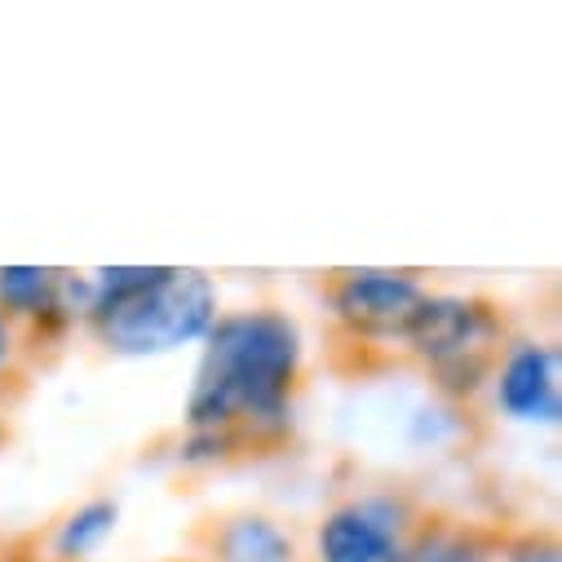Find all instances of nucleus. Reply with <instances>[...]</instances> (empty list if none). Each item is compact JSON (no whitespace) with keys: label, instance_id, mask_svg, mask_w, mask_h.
<instances>
[{"label":"nucleus","instance_id":"obj_1","mask_svg":"<svg viewBox=\"0 0 562 562\" xmlns=\"http://www.w3.org/2000/svg\"><path fill=\"white\" fill-rule=\"evenodd\" d=\"M195 350L182 430L226 435L244 452L293 435L306 376V328L297 315L279 306L222 311Z\"/></svg>","mask_w":562,"mask_h":562},{"label":"nucleus","instance_id":"obj_2","mask_svg":"<svg viewBox=\"0 0 562 562\" xmlns=\"http://www.w3.org/2000/svg\"><path fill=\"white\" fill-rule=\"evenodd\" d=\"M222 315L217 279L200 266H151L147 284L89 306L85 333L115 359H169L195 350Z\"/></svg>","mask_w":562,"mask_h":562},{"label":"nucleus","instance_id":"obj_3","mask_svg":"<svg viewBox=\"0 0 562 562\" xmlns=\"http://www.w3.org/2000/svg\"><path fill=\"white\" fill-rule=\"evenodd\" d=\"M505 341H509L505 315L487 297L426 289L398 350L426 368L443 403H470L483 394L487 372L505 350Z\"/></svg>","mask_w":562,"mask_h":562},{"label":"nucleus","instance_id":"obj_4","mask_svg":"<svg viewBox=\"0 0 562 562\" xmlns=\"http://www.w3.org/2000/svg\"><path fill=\"white\" fill-rule=\"evenodd\" d=\"M426 297V279L403 266H346L324 279V311L333 328L372 350H398Z\"/></svg>","mask_w":562,"mask_h":562},{"label":"nucleus","instance_id":"obj_5","mask_svg":"<svg viewBox=\"0 0 562 562\" xmlns=\"http://www.w3.org/2000/svg\"><path fill=\"white\" fill-rule=\"evenodd\" d=\"M426 522L398 487L350 492L328 505L311 531V562H394Z\"/></svg>","mask_w":562,"mask_h":562},{"label":"nucleus","instance_id":"obj_6","mask_svg":"<svg viewBox=\"0 0 562 562\" xmlns=\"http://www.w3.org/2000/svg\"><path fill=\"white\" fill-rule=\"evenodd\" d=\"M492 412L522 430H558L562 420V350L544 337H514L487 372Z\"/></svg>","mask_w":562,"mask_h":562},{"label":"nucleus","instance_id":"obj_7","mask_svg":"<svg viewBox=\"0 0 562 562\" xmlns=\"http://www.w3.org/2000/svg\"><path fill=\"white\" fill-rule=\"evenodd\" d=\"M85 270L63 266H0V315L23 341H58L85 328Z\"/></svg>","mask_w":562,"mask_h":562},{"label":"nucleus","instance_id":"obj_8","mask_svg":"<svg viewBox=\"0 0 562 562\" xmlns=\"http://www.w3.org/2000/svg\"><path fill=\"white\" fill-rule=\"evenodd\" d=\"M209 562H306L289 522L261 509H239L209 531Z\"/></svg>","mask_w":562,"mask_h":562},{"label":"nucleus","instance_id":"obj_9","mask_svg":"<svg viewBox=\"0 0 562 562\" xmlns=\"http://www.w3.org/2000/svg\"><path fill=\"white\" fill-rule=\"evenodd\" d=\"M115 531H120V501L89 496L54 522L45 553H49V562H93Z\"/></svg>","mask_w":562,"mask_h":562},{"label":"nucleus","instance_id":"obj_10","mask_svg":"<svg viewBox=\"0 0 562 562\" xmlns=\"http://www.w3.org/2000/svg\"><path fill=\"white\" fill-rule=\"evenodd\" d=\"M412 558L416 562H496V536L479 531L470 522H420L412 536Z\"/></svg>","mask_w":562,"mask_h":562},{"label":"nucleus","instance_id":"obj_11","mask_svg":"<svg viewBox=\"0 0 562 562\" xmlns=\"http://www.w3.org/2000/svg\"><path fill=\"white\" fill-rule=\"evenodd\" d=\"M461 435V412H457V403H439V407H420V412H412V420H407V439L416 443V448H443V443H452Z\"/></svg>","mask_w":562,"mask_h":562},{"label":"nucleus","instance_id":"obj_12","mask_svg":"<svg viewBox=\"0 0 562 562\" xmlns=\"http://www.w3.org/2000/svg\"><path fill=\"white\" fill-rule=\"evenodd\" d=\"M244 448L226 435H200V430H182V443H178V461L187 470H213V465H226L235 461Z\"/></svg>","mask_w":562,"mask_h":562},{"label":"nucleus","instance_id":"obj_13","mask_svg":"<svg viewBox=\"0 0 562 562\" xmlns=\"http://www.w3.org/2000/svg\"><path fill=\"white\" fill-rule=\"evenodd\" d=\"M496 562H562V544L549 531L496 536Z\"/></svg>","mask_w":562,"mask_h":562},{"label":"nucleus","instance_id":"obj_14","mask_svg":"<svg viewBox=\"0 0 562 562\" xmlns=\"http://www.w3.org/2000/svg\"><path fill=\"white\" fill-rule=\"evenodd\" d=\"M23 350H27V341H23V333L0 315V385H5L10 376H14V368H19V359H23Z\"/></svg>","mask_w":562,"mask_h":562},{"label":"nucleus","instance_id":"obj_15","mask_svg":"<svg viewBox=\"0 0 562 562\" xmlns=\"http://www.w3.org/2000/svg\"><path fill=\"white\" fill-rule=\"evenodd\" d=\"M394 562H416V558H412V549H403V553H398Z\"/></svg>","mask_w":562,"mask_h":562}]
</instances>
